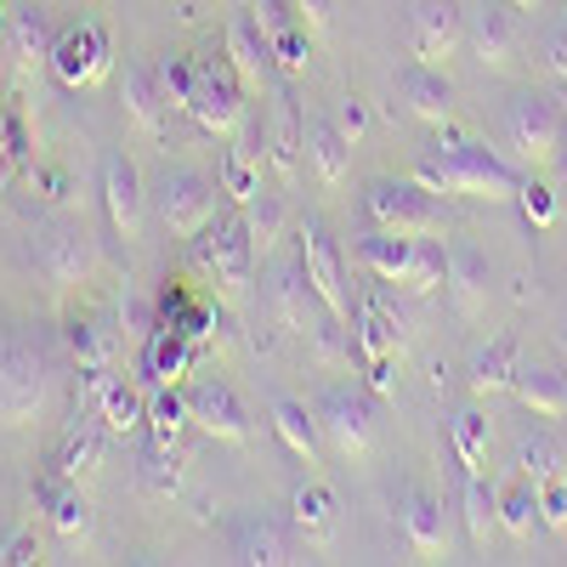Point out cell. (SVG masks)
<instances>
[{
	"label": "cell",
	"mask_w": 567,
	"mask_h": 567,
	"mask_svg": "<svg viewBox=\"0 0 567 567\" xmlns=\"http://www.w3.org/2000/svg\"><path fill=\"white\" fill-rule=\"evenodd\" d=\"M556 165H561V176H567V136H561V154H556Z\"/></svg>",
	"instance_id": "cell-62"
},
{
	"label": "cell",
	"mask_w": 567,
	"mask_h": 567,
	"mask_svg": "<svg viewBox=\"0 0 567 567\" xmlns=\"http://www.w3.org/2000/svg\"><path fill=\"white\" fill-rule=\"evenodd\" d=\"M488 284H494V272H488V256L477 245H449V284L443 290H449L460 318H477L488 307Z\"/></svg>",
	"instance_id": "cell-20"
},
{
	"label": "cell",
	"mask_w": 567,
	"mask_h": 567,
	"mask_svg": "<svg viewBox=\"0 0 567 567\" xmlns=\"http://www.w3.org/2000/svg\"><path fill=\"white\" fill-rule=\"evenodd\" d=\"M187 425H194V409H187V392H176L171 381H159L154 392H148V437H159V443H176Z\"/></svg>",
	"instance_id": "cell-38"
},
{
	"label": "cell",
	"mask_w": 567,
	"mask_h": 567,
	"mask_svg": "<svg viewBox=\"0 0 567 567\" xmlns=\"http://www.w3.org/2000/svg\"><path fill=\"white\" fill-rule=\"evenodd\" d=\"M290 523H296V534L307 545H329V539L341 534V499L329 494L323 483H301L290 494Z\"/></svg>",
	"instance_id": "cell-25"
},
{
	"label": "cell",
	"mask_w": 567,
	"mask_h": 567,
	"mask_svg": "<svg viewBox=\"0 0 567 567\" xmlns=\"http://www.w3.org/2000/svg\"><path fill=\"white\" fill-rule=\"evenodd\" d=\"M250 18H256V29L272 40L278 29H290V23H296V7H284V0H256V12H250Z\"/></svg>",
	"instance_id": "cell-56"
},
{
	"label": "cell",
	"mask_w": 567,
	"mask_h": 567,
	"mask_svg": "<svg viewBox=\"0 0 567 567\" xmlns=\"http://www.w3.org/2000/svg\"><path fill=\"white\" fill-rule=\"evenodd\" d=\"M290 7H296V18H301L312 34H323L329 18H336V0H290Z\"/></svg>",
	"instance_id": "cell-57"
},
{
	"label": "cell",
	"mask_w": 567,
	"mask_h": 567,
	"mask_svg": "<svg viewBox=\"0 0 567 567\" xmlns=\"http://www.w3.org/2000/svg\"><path fill=\"white\" fill-rule=\"evenodd\" d=\"M97 414H103V425L114 437H136L142 425H148V398H142L125 374H109V386L97 398Z\"/></svg>",
	"instance_id": "cell-33"
},
{
	"label": "cell",
	"mask_w": 567,
	"mask_h": 567,
	"mask_svg": "<svg viewBox=\"0 0 567 567\" xmlns=\"http://www.w3.org/2000/svg\"><path fill=\"white\" fill-rule=\"evenodd\" d=\"M516 205H523V216L534 221V227H550L556 221V194L545 182H523V194H516Z\"/></svg>",
	"instance_id": "cell-51"
},
{
	"label": "cell",
	"mask_w": 567,
	"mask_h": 567,
	"mask_svg": "<svg viewBox=\"0 0 567 567\" xmlns=\"http://www.w3.org/2000/svg\"><path fill=\"white\" fill-rule=\"evenodd\" d=\"M34 511L52 523V534H63L69 545H85L91 528H97V516H91V499L80 483L58 477V471H45V477H34Z\"/></svg>",
	"instance_id": "cell-15"
},
{
	"label": "cell",
	"mask_w": 567,
	"mask_h": 567,
	"mask_svg": "<svg viewBox=\"0 0 567 567\" xmlns=\"http://www.w3.org/2000/svg\"><path fill=\"white\" fill-rule=\"evenodd\" d=\"M460 516H465V539L488 550V539L499 534V488H488L477 471H465V488H460Z\"/></svg>",
	"instance_id": "cell-31"
},
{
	"label": "cell",
	"mask_w": 567,
	"mask_h": 567,
	"mask_svg": "<svg viewBox=\"0 0 567 567\" xmlns=\"http://www.w3.org/2000/svg\"><path fill=\"white\" fill-rule=\"evenodd\" d=\"M352 341H358V358L369 363V358H398L403 352V312H398V301H392V290H386V278L374 284V290H363L358 296V307H352Z\"/></svg>",
	"instance_id": "cell-12"
},
{
	"label": "cell",
	"mask_w": 567,
	"mask_h": 567,
	"mask_svg": "<svg viewBox=\"0 0 567 567\" xmlns=\"http://www.w3.org/2000/svg\"><path fill=\"white\" fill-rule=\"evenodd\" d=\"M425 194H449V199H488V205H505L523 194V171L511 159H499L488 142L477 136H460L454 125H443V136L432 148H420L414 171H409Z\"/></svg>",
	"instance_id": "cell-1"
},
{
	"label": "cell",
	"mask_w": 567,
	"mask_h": 567,
	"mask_svg": "<svg viewBox=\"0 0 567 567\" xmlns=\"http://www.w3.org/2000/svg\"><path fill=\"white\" fill-rule=\"evenodd\" d=\"M539 523L545 528H567V483L561 477L539 488Z\"/></svg>",
	"instance_id": "cell-55"
},
{
	"label": "cell",
	"mask_w": 567,
	"mask_h": 567,
	"mask_svg": "<svg viewBox=\"0 0 567 567\" xmlns=\"http://www.w3.org/2000/svg\"><path fill=\"white\" fill-rule=\"evenodd\" d=\"M511 7H523V12H528V7H539V0H511Z\"/></svg>",
	"instance_id": "cell-63"
},
{
	"label": "cell",
	"mask_w": 567,
	"mask_h": 567,
	"mask_svg": "<svg viewBox=\"0 0 567 567\" xmlns=\"http://www.w3.org/2000/svg\"><path fill=\"white\" fill-rule=\"evenodd\" d=\"M465 45V12L454 0H414L409 12V52L425 69H449Z\"/></svg>",
	"instance_id": "cell-10"
},
{
	"label": "cell",
	"mask_w": 567,
	"mask_h": 567,
	"mask_svg": "<svg viewBox=\"0 0 567 567\" xmlns=\"http://www.w3.org/2000/svg\"><path fill=\"white\" fill-rule=\"evenodd\" d=\"M561 136H567V114L556 97H539V91H523L511 109H505V148L516 154V165H556L561 154Z\"/></svg>",
	"instance_id": "cell-5"
},
{
	"label": "cell",
	"mask_w": 567,
	"mask_h": 567,
	"mask_svg": "<svg viewBox=\"0 0 567 567\" xmlns=\"http://www.w3.org/2000/svg\"><path fill=\"white\" fill-rule=\"evenodd\" d=\"M556 103H561V114H567V80H556Z\"/></svg>",
	"instance_id": "cell-60"
},
{
	"label": "cell",
	"mask_w": 567,
	"mask_h": 567,
	"mask_svg": "<svg viewBox=\"0 0 567 567\" xmlns=\"http://www.w3.org/2000/svg\"><path fill=\"white\" fill-rule=\"evenodd\" d=\"M7 23H12V18H7V7H0V29H7Z\"/></svg>",
	"instance_id": "cell-64"
},
{
	"label": "cell",
	"mask_w": 567,
	"mask_h": 567,
	"mask_svg": "<svg viewBox=\"0 0 567 567\" xmlns=\"http://www.w3.org/2000/svg\"><path fill=\"white\" fill-rule=\"evenodd\" d=\"M267 45H272V63H278L284 74H301V69L312 63V29H307L301 18H296L290 29H278Z\"/></svg>",
	"instance_id": "cell-47"
},
{
	"label": "cell",
	"mask_w": 567,
	"mask_h": 567,
	"mask_svg": "<svg viewBox=\"0 0 567 567\" xmlns=\"http://www.w3.org/2000/svg\"><path fill=\"white\" fill-rule=\"evenodd\" d=\"M443 284H449V250L437 239H414V256H409V272H403L398 290L432 296V290H443Z\"/></svg>",
	"instance_id": "cell-41"
},
{
	"label": "cell",
	"mask_w": 567,
	"mask_h": 567,
	"mask_svg": "<svg viewBox=\"0 0 567 567\" xmlns=\"http://www.w3.org/2000/svg\"><path fill=\"white\" fill-rule=\"evenodd\" d=\"M488 437H494V420H488L483 409H460V414H454V454H460V471H483Z\"/></svg>",
	"instance_id": "cell-44"
},
{
	"label": "cell",
	"mask_w": 567,
	"mask_h": 567,
	"mask_svg": "<svg viewBox=\"0 0 567 567\" xmlns=\"http://www.w3.org/2000/svg\"><path fill=\"white\" fill-rule=\"evenodd\" d=\"M499 528H505L511 539H528V534L539 528V488H534L528 477H511V483L499 488Z\"/></svg>",
	"instance_id": "cell-40"
},
{
	"label": "cell",
	"mask_w": 567,
	"mask_h": 567,
	"mask_svg": "<svg viewBox=\"0 0 567 567\" xmlns=\"http://www.w3.org/2000/svg\"><path fill=\"white\" fill-rule=\"evenodd\" d=\"M34 272L45 284H58V290H74V284H91L103 272V245H97V233H91L85 221L63 216V221H45L34 227Z\"/></svg>",
	"instance_id": "cell-3"
},
{
	"label": "cell",
	"mask_w": 567,
	"mask_h": 567,
	"mask_svg": "<svg viewBox=\"0 0 567 567\" xmlns=\"http://www.w3.org/2000/svg\"><path fill=\"white\" fill-rule=\"evenodd\" d=\"M148 199H154L165 233H176V239H199V233L216 221V187H210L199 171H187V165H171V171L154 182Z\"/></svg>",
	"instance_id": "cell-8"
},
{
	"label": "cell",
	"mask_w": 567,
	"mask_h": 567,
	"mask_svg": "<svg viewBox=\"0 0 567 567\" xmlns=\"http://www.w3.org/2000/svg\"><path fill=\"white\" fill-rule=\"evenodd\" d=\"M369 386L381 398H392L398 392V358H369Z\"/></svg>",
	"instance_id": "cell-58"
},
{
	"label": "cell",
	"mask_w": 567,
	"mask_h": 567,
	"mask_svg": "<svg viewBox=\"0 0 567 567\" xmlns=\"http://www.w3.org/2000/svg\"><path fill=\"white\" fill-rule=\"evenodd\" d=\"M103 420V414H97ZM91 420V409H74V420H69V432H63V443H58V454H52V471L58 477H69V483H91L103 471V454H109V425H97Z\"/></svg>",
	"instance_id": "cell-17"
},
{
	"label": "cell",
	"mask_w": 567,
	"mask_h": 567,
	"mask_svg": "<svg viewBox=\"0 0 567 567\" xmlns=\"http://www.w3.org/2000/svg\"><path fill=\"white\" fill-rule=\"evenodd\" d=\"M187 114H194L210 136H239L245 131V80L227 58H194V97H187Z\"/></svg>",
	"instance_id": "cell-6"
},
{
	"label": "cell",
	"mask_w": 567,
	"mask_h": 567,
	"mask_svg": "<svg viewBox=\"0 0 567 567\" xmlns=\"http://www.w3.org/2000/svg\"><path fill=\"white\" fill-rule=\"evenodd\" d=\"M363 210L374 227L403 233V239H443V227H449V210L437 205V194H425L414 176L409 182H369Z\"/></svg>",
	"instance_id": "cell-4"
},
{
	"label": "cell",
	"mask_w": 567,
	"mask_h": 567,
	"mask_svg": "<svg viewBox=\"0 0 567 567\" xmlns=\"http://www.w3.org/2000/svg\"><path fill=\"white\" fill-rule=\"evenodd\" d=\"M194 261L221 284L227 296H245V284H250V272H256V245H250L245 216H221V221H210L199 239H194Z\"/></svg>",
	"instance_id": "cell-9"
},
{
	"label": "cell",
	"mask_w": 567,
	"mask_h": 567,
	"mask_svg": "<svg viewBox=\"0 0 567 567\" xmlns=\"http://www.w3.org/2000/svg\"><path fill=\"white\" fill-rule=\"evenodd\" d=\"M125 114H131V125L148 136V142H165V131H171V103H165L154 69H136V63L125 69Z\"/></svg>",
	"instance_id": "cell-23"
},
{
	"label": "cell",
	"mask_w": 567,
	"mask_h": 567,
	"mask_svg": "<svg viewBox=\"0 0 567 567\" xmlns=\"http://www.w3.org/2000/svg\"><path fill=\"white\" fill-rule=\"evenodd\" d=\"M516 477H528L534 488L556 483V477H561V449H556L545 432H528L523 443H516Z\"/></svg>",
	"instance_id": "cell-42"
},
{
	"label": "cell",
	"mask_w": 567,
	"mask_h": 567,
	"mask_svg": "<svg viewBox=\"0 0 567 567\" xmlns=\"http://www.w3.org/2000/svg\"><path fill=\"white\" fill-rule=\"evenodd\" d=\"M284 221H290V205H284L278 194H256V199L245 205V227H250L256 256H267V250L284 239Z\"/></svg>",
	"instance_id": "cell-43"
},
{
	"label": "cell",
	"mask_w": 567,
	"mask_h": 567,
	"mask_svg": "<svg viewBox=\"0 0 567 567\" xmlns=\"http://www.w3.org/2000/svg\"><path fill=\"white\" fill-rule=\"evenodd\" d=\"M318 432H323V443L336 449L341 460H369V449H374V409H369V398H358V392H347V386H336V392H323V403H318Z\"/></svg>",
	"instance_id": "cell-11"
},
{
	"label": "cell",
	"mask_w": 567,
	"mask_h": 567,
	"mask_svg": "<svg viewBox=\"0 0 567 567\" xmlns=\"http://www.w3.org/2000/svg\"><path fill=\"white\" fill-rule=\"evenodd\" d=\"M398 523H403V539H409L414 556H449V516H443L437 494L409 488L403 505H398Z\"/></svg>",
	"instance_id": "cell-19"
},
{
	"label": "cell",
	"mask_w": 567,
	"mask_h": 567,
	"mask_svg": "<svg viewBox=\"0 0 567 567\" xmlns=\"http://www.w3.org/2000/svg\"><path fill=\"white\" fill-rule=\"evenodd\" d=\"M465 40H471V52H477V63L511 69L516 45H523V29H516V18H511V0H483L465 23Z\"/></svg>",
	"instance_id": "cell-18"
},
{
	"label": "cell",
	"mask_w": 567,
	"mask_h": 567,
	"mask_svg": "<svg viewBox=\"0 0 567 567\" xmlns=\"http://www.w3.org/2000/svg\"><path fill=\"white\" fill-rule=\"evenodd\" d=\"M539 58H545L550 80H567V18L550 23V34H545V45H539Z\"/></svg>",
	"instance_id": "cell-54"
},
{
	"label": "cell",
	"mask_w": 567,
	"mask_h": 567,
	"mask_svg": "<svg viewBox=\"0 0 567 567\" xmlns=\"http://www.w3.org/2000/svg\"><path fill=\"white\" fill-rule=\"evenodd\" d=\"M272 432H278V443L290 449L296 460L318 465L323 432H318V414H307V403H296V398H272Z\"/></svg>",
	"instance_id": "cell-29"
},
{
	"label": "cell",
	"mask_w": 567,
	"mask_h": 567,
	"mask_svg": "<svg viewBox=\"0 0 567 567\" xmlns=\"http://www.w3.org/2000/svg\"><path fill=\"white\" fill-rule=\"evenodd\" d=\"M516 398H523V409L534 414V420H567V369H516V386H511Z\"/></svg>",
	"instance_id": "cell-27"
},
{
	"label": "cell",
	"mask_w": 567,
	"mask_h": 567,
	"mask_svg": "<svg viewBox=\"0 0 567 567\" xmlns=\"http://www.w3.org/2000/svg\"><path fill=\"white\" fill-rule=\"evenodd\" d=\"M409 256H414V239H403V233H386V227H374V233H363V239H358V261H363L374 278H386V284H403Z\"/></svg>",
	"instance_id": "cell-35"
},
{
	"label": "cell",
	"mask_w": 567,
	"mask_h": 567,
	"mask_svg": "<svg viewBox=\"0 0 567 567\" xmlns=\"http://www.w3.org/2000/svg\"><path fill=\"white\" fill-rule=\"evenodd\" d=\"M58 392V363L29 336H0V425H34L52 409Z\"/></svg>",
	"instance_id": "cell-2"
},
{
	"label": "cell",
	"mask_w": 567,
	"mask_h": 567,
	"mask_svg": "<svg viewBox=\"0 0 567 567\" xmlns=\"http://www.w3.org/2000/svg\"><path fill=\"white\" fill-rule=\"evenodd\" d=\"M69 352H74V363H80V369L109 363V347H103V336H97L91 323H69Z\"/></svg>",
	"instance_id": "cell-50"
},
{
	"label": "cell",
	"mask_w": 567,
	"mask_h": 567,
	"mask_svg": "<svg viewBox=\"0 0 567 567\" xmlns=\"http://www.w3.org/2000/svg\"><path fill=\"white\" fill-rule=\"evenodd\" d=\"M23 176H29V187H34V194L52 205V210H69V205L80 199V187H74V171H69V165H29Z\"/></svg>",
	"instance_id": "cell-46"
},
{
	"label": "cell",
	"mask_w": 567,
	"mask_h": 567,
	"mask_svg": "<svg viewBox=\"0 0 567 567\" xmlns=\"http://www.w3.org/2000/svg\"><path fill=\"white\" fill-rule=\"evenodd\" d=\"M301 120H296V97L284 91L278 97V120H272V171L284 176V182H296V171H301Z\"/></svg>",
	"instance_id": "cell-39"
},
{
	"label": "cell",
	"mask_w": 567,
	"mask_h": 567,
	"mask_svg": "<svg viewBox=\"0 0 567 567\" xmlns=\"http://www.w3.org/2000/svg\"><path fill=\"white\" fill-rule=\"evenodd\" d=\"M182 449L176 443H159V437H148L142 443V454H136V483H142V494H154V499H176L182 494Z\"/></svg>",
	"instance_id": "cell-30"
},
{
	"label": "cell",
	"mask_w": 567,
	"mask_h": 567,
	"mask_svg": "<svg viewBox=\"0 0 567 567\" xmlns=\"http://www.w3.org/2000/svg\"><path fill=\"white\" fill-rule=\"evenodd\" d=\"M40 561V545H34V528H12L0 539V567H34Z\"/></svg>",
	"instance_id": "cell-52"
},
{
	"label": "cell",
	"mask_w": 567,
	"mask_h": 567,
	"mask_svg": "<svg viewBox=\"0 0 567 567\" xmlns=\"http://www.w3.org/2000/svg\"><path fill=\"white\" fill-rule=\"evenodd\" d=\"M45 69H52L58 85H69V91H85V85L109 80V69H114L109 23H103V18H80V23H69V29L52 40V63H45Z\"/></svg>",
	"instance_id": "cell-7"
},
{
	"label": "cell",
	"mask_w": 567,
	"mask_h": 567,
	"mask_svg": "<svg viewBox=\"0 0 567 567\" xmlns=\"http://www.w3.org/2000/svg\"><path fill=\"white\" fill-rule=\"evenodd\" d=\"M142 369L154 374V386H159V381H171V386H176L182 374L194 369V341H187V336H176V329H165V323H159V336L148 341V352H142Z\"/></svg>",
	"instance_id": "cell-37"
},
{
	"label": "cell",
	"mask_w": 567,
	"mask_h": 567,
	"mask_svg": "<svg viewBox=\"0 0 567 567\" xmlns=\"http://www.w3.org/2000/svg\"><path fill=\"white\" fill-rule=\"evenodd\" d=\"M120 318H125V329L148 347L154 336H159V312H154V301L148 296H136V290H125V301H120Z\"/></svg>",
	"instance_id": "cell-49"
},
{
	"label": "cell",
	"mask_w": 567,
	"mask_h": 567,
	"mask_svg": "<svg viewBox=\"0 0 567 567\" xmlns=\"http://www.w3.org/2000/svg\"><path fill=\"white\" fill-rule=\"evenodd\" d=\"M398 97H403V109H409L420 125H449V120H454V85H449L443 69L414 63V69L398 80Z\"/></svg>",
	"instance_id": "cell-21"
},
{
	"label": "cell",
	"mask_w": 567,
	"mask_h": 567,
	"mask_svg": "<svg viewBox=\"0 0 567 567\" xmlns=\"http://www.w3.org/2000/svg\"><path fill=\"white\" fill-rule=\"evenodd\" d=\"M187 409H194L199 432H210L216 443H233V449L250 443V409L239 403V392H233L227 381H216V374L187 386Z\"/></svg>",
	"instance_id": "cell-13"
},
{
	"label": "cell",
	"mask_w": 567,
	"mask_h": 567,
	"mask_svg": "<svg viewBox=\"0 0 567 567\" xmlns=\"http://www.w3.org/2000/svg\"><path fill=\"white\" fill-rule=\"evenodd\" d=\"M301 267H307V284H312L318 307H323V312H336V318H352L347 261H341L336 239H329V233H323L318 221H307V233H301Z\"/></svg>",
	"instance_id": "cell-14"
},
{
	"label": "cell",
	"mask_w": 567,
	"mask_h": 567,
	"mask_svg": "<svg viewBox=\"0 0 567 567\" xmlns=\"http://www.w3.org/2000/svg\"><path fill=\"white\" fill-rule=\"evenodd\" d=\"M221 194L233 205H250L261 194V148H256V136H245V131H239V148L221 154Z\"/></svg>",
	"instance_id": "cell-36"
},
{
	"label": "cell",
	"mask_w": 567,
	"mask_h": 567,
	"mask_svg": "<svg viewBox=\"0 0 567 567\" xmlns=\"http://www.w3.org/2000/svg\"><path fill=\"white\" fill-rule=\"evenodd\" d=\"M312 352H318V363H329V369H341V363H352V352H358V341H352V329H347V318H336V312H323V318H312Z\"/></svg>",
	"instance_id": "cell-45"
},
{
	"label": "cell",
	"mask_w": 567,
	"mask_h": 567,
	"mask_svg": "<svg viewBox=\"0 0 567 567\" xmlns=\"http://www.w3.org/2000/svg\"><path fill=\"white\" fill-rule=\"evenodd\" d=\"M52 40H58V34H52V23H45L40 7H18V12H12L7 45H12V74H18V85L34 80V69L52 63Z\"/></svg>",
	"instance_id": "cell-22"
},
{
	"label": "cell",
	"mask_w": 567,
	"mask_h": 567,
	"mask_svg": "<svg viewBox=\"0 0 567 567\" xmlns=\"http://www.w3.org/2000/svg\"><path fill=\"white\" fill-rule=\"evenodd\" d=\"M154 74H159V91H165V103L187 114V97H194V58H187V52H165Z\"/></svg>",
	"instance_id": "cell-48"
},
{
	"label": "cell",
	"mask_w": 567,
	"mask_h": 567,
	"mask_svg": "<svg viewBox=\"0 0 567 567\" xmlns=\"http://www.w3.org/2000/svg\"><path fill=\"white\" fill-rule=\"evenodd\" d=\"M336 125H341V136H347L352 148H358V142H363V131H369V103L347 91V97L336 103Z\"/></svg>",
	"instance_id": "cell-53"
},
{
	"label": "cell",
	"mask_w": 567,
	"mask_h": 567,
	"mask_svg": "<svg viewBox=\"0 0 567 567\" xmlns=\"http://www.w3.org/2000/svg\"><path fill=\"white\" fill-rule=\"evenodd\" d=\"M227 63L239 69L245 91H261V85H267V74H272V45H267V34L256 29V18H233V23H227Z\"/></svg>",
	"instance_id": "cell-26"
},
{
	"label": "cell",
	"mask_w": 567,
	"mask_h": 567,
	"mask_svg": "<svg viewBox=\"0 0 567 567\" xmlns=\"http://www.w3.org/2000/svg\"><path fill=\"white\" fill-rule=\"evenodd\" d=\"M516 369H523V352H516V341H511V336H494L488 347L471 352V392H477V398L511 392V386H516Z\"/></svg>",
	"instance_id": "cell-28"
},
{
	"label": "cell",
	"mask_w": 567,
	"mask_h": 567,
	"mask_svg": "<svg viewBox=\"0 0 567 567\" xmlns=\"http://www.w3.org/2000/svg\"><path fill=\"white\" fill-rule=\"evenodd\" d=\"M23 165L12 159V148H7V125H0V194H7V187H12V176H18Z\"/></svg>",
	"instance_id": "cell-59"
},
{
	"label": "cell",
	"mask_w": 567,
	"mask_h": 567,
	"mask_svg": "<svg viewBox=\"0 0 567 567\" xmlns=\"http://www.w3.org/2000/svg\"><path fill=\"white\" fill-rule=\"evenodd\" d=\"M233 561L284 567V561H296V550H290V539H284V528H272V523H239L233 528Z\"/></svg>",
	"instance_id": "cell-34"
},
{
	"label": "cell",
	"mask_w": 567,
	"mask_h": 567,
	"mask_svg": "<svg viewBox=\"0 0 567 567\" xmlns=\"http://www.w3.org/2000/svg\"><path fill=\"white\" fill-rule=\"evenodd\" d=\"M307 159H312V171H318V182H323V187H341V182H347L352 142L341 136V125H336V120H312V131H307Z\"/></svg>",
	"instance_id": "cell-32"
},
{
	"label": "cell",
	"mask_w": 567,
	"mask_h": 567,
	"mask_svg": "<svg viewBox=\"0 0 567 567\" xmlns=\"http://www.w3.org/2000/svg\"><path fill=\"white\" fill-rule=\"evenodd\" d=\"M556 352H561V369H567V329H561V336H556Z\"/></svg>",
	"instance_id": "cell-61"
},
{
	"label": "cell",
	"mask_w": 567,
	"mask_h": 567,
	"mask_svg": "<svg viewBox=\"0 0 567 567\" xmlns=\"http://www.w3.org/2000/svg\"><path fill=\"white\" fill-rule=\"evenodd\" d=\"M312 284H307V267L296 261V267H278L272 278H267V312L290 329V336H301V329H312Z\"/></svg>",
	"instance_id": "cell-24"
},
{
	"label": "cell",
	"mask_w": 567,
	"mask_h": 567,
	"mask_svg": "<svg viewBox=\"0 0 567 567\" xmlns=\"http://www.w3.org/2000/svg\"><path fill=\"white\" fill-rule=\"evenodd\" d=\"M103 205H109V221H114L120 239H136L142 216H148V187H142V171H136L131 154L103 159Z\"/></svg>",
	"instance_id": "cell-16"
}]
</instances>
